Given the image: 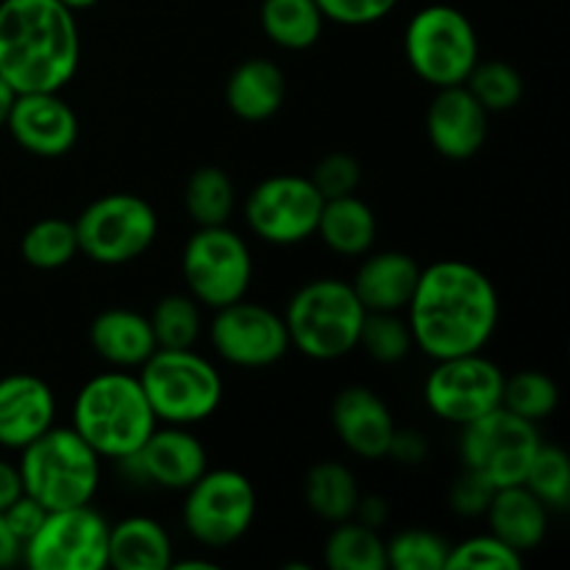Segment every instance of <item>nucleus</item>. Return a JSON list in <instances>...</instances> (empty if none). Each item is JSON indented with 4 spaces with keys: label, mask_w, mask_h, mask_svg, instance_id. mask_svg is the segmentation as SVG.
I'll use <instances>...</instances> for the list:
<instances>
[{
    "label": "nucleus",
    "mask_w": 570,
    "mask_h": 570,
    "mask_svg": "<svg viewBox=\"0 0 570 570\" xmlns=\"http://www.w3.org/2000/svg\"><path fill=\"white\" fill-rule=\"evenodd\" d=\"M148 321L159 348H193L200 334V312L193 295H165Z\"/></svg>",
    "instance_id": "obj_33"
},
{
    "label": "nucleus",
    "mask_w": 570,
    "mask_h": 570,
    "mask_svg": "<svg viewBox=\"0 0 570 570\" xmlns=\"http://www.w3.org/2000/svg\"><path fill=\"white\" fill-rule=\"evenodd\" d=\"M45 515H48V510H45L42 504H37V501H33L31 495H26V493H22L20 499L14 501V504L6 507V510H3L6 523H9L11 532L20 538L22 546H26V540L31 538V534L37 532L39 527H42Z\"/></svg>",
    "instance_id": "obj_42"
},
{
    "label": "nucleus",
    "mask_w": 570,
    "mask_h": 570,
    "mask_svg": "<svg viewBox=\"0 0 570 570\" xmlns=\"http://www.w3.org/2000/svg\"><path fill=\"white\" fill-rule=\"evenodd\" d=\"M523 484L543 501L549 510H566L570 501V462L560 445L540 443L534 451Z\"/></svg>",
    "instance_id": "obj_32"
},
{
    "label": "nucleus",
    "mask_w": 570,
    "mask_h": 570,
    "mask_svg": "<svg viewBox=\"0 0 570 570\" xmlns=\"http://www.w3.org/2000/svg\"><path fill=\"white\" fill-rule=\"evenodd\" d=\"M6 128L22 150L59 159L78 142V117L59 92H22L14 98Z\"/></svg>",
    "instance_id": "obj_16"
},
{
    "label": "nucleus",
    "mask_w": 570,
    "mask_h": 570,
    "mask_svg": "<svg viewBox=\"0 0 570 570\" xmlns=\"http://www.w3.org/2000/svg\"><path fill=\"white\" fill-rule=\"evenodd\" d=\"M81 61L76 14L59 0H0V76L17 95L61 92Z\"/></svg>",
    "instance_id": "obj_2"
},
{
    "label": "nucleus",
    "mask_w": 570,
    "mask_h": 570,
    "mask_svg": "<svg viewBox=\"0 0 570 570\" xmlns=\"http://www.w3.org/2000/svg\"><path fill=\"white\" fill-rule=\"evenodd\" d=\"M365 315L367 309L348 282L317 278L293 295L284 323L289 345L309 360L332 362L356 348Z\"/></svg>",
    "instance_id": "obj_5"
},
{
    "label": "nucleus",
    "mask_w": 570,
    "mask_h": 570,
    "mask_svg": "<svg viewBox=\"0 0 570 570\" xmlns=\"http://www.w3.org/2000/svg\"><path fill=\"white\" fill-rule=\"evenodd\" d=\"M399 0H317L323 17L340 26H371L384 20Z\"/></svg>",
    "instance_id": "obj_40"
},
{
    "label": "nucleus",
    "mask_w": 570,
    "mask_h": 570,
    "mask_svg": "<svg viewBox=\"0 0 570 570\" xmlns=\"http://www.w3.org/2000/svg\"><path fill=\"white\" fill-rule=\"evenodd\" d=\"M137 379L156 421L173 426L206 421L223 401L220 373L193 348H156Z\"/></svg>",
    "instance_id": "obj_6"
},
{
    "label": "nucleus",
    "mask_w": 570,
    "mask_h": 570,
    "mask_svg": "<svg viewBox=\"0 0 570 570\" xmlns=\"http://www.w3.org/2000/svg\"><path fill=\"white\" fill-rule=\"evenodd\" d=\"M488 518L490 532L521 554L538 549L549 532V507L527 484H510V488L495 490L488 507Z\"/></svg>",
    "instance_id": "obj_22"
},
{
    "label": "nucleus",
    "mask_w": 570,
    "mask_h": 570,
    "mask_svg": "<svg viewBox=\"0 0 570 570\" xmlns=\"http://www.w3.org/2000/svg\"><path fill=\"white\" fill-rule=\"evenodd\" d=\"M332 423L340 443L362 460L387 456L390 440L395 434V421L390 406L371 387L340 390L332 404Z\"/></svg>",
    "instance_id": "obj_19"
},
{
    "label": "nucleus",
    "mask_w": 570,
    "mask_h": 570,
    "mask_svg": "<svg viewBox=\"0 0 570 570\" xmlns=\"http://www.w3.org/2000/svg\"><path fill=\"white\" fill-rule=\"evenodd\" d=\"M287 95L284 70L271 59H248L226 81V104L239 120L262 122L276 115Z\"/></svg>",
    "instance_id": "obj_24"
},
{
    "label": "nucleus",
    "mask_w": 570,
    "mask_h": 570,
    "mask_svg": "<svg viewBox=\"0 0 570 570\" xmlns=\"http://www.w3.org/2000/svg\"><path fill=\"white\" fill-rule=\"evenodd\" d=\"M215 312L209 328L212 345L228 365L271 367L287 354V323L267 306L239 298Z\"/></svg>",
    "instance_id": "obj_15"
},
{
    "label": "nucleus",
    "mask_w": 570,
    "mask_h": 570,
    "mask_svg": "<svg viewBox=\"0 0 570 570\" xmlns=\"http://www.w3.org/2000/svg\"><path fill=\"white\" fill-rule=\"evenodd\" d=\"M495 488L488 482L484 476H479V473L473 471H462V476L454 479V484H451V493H449V501H451V510L460 512V515L465 518H476V515H484L490 507V499H493Z\"/></svg>",
    "instance_id": "obj_41"
},
{
    "label": "nucleus",
    "mask_w": 570,
    "mask_h": 570,
    "mask_svg": "<svg viewBox=\"0 0 570 570\" xmlns=\"http://www.w3.org/2000/svg\"><path fill=\"white\" fill-rule=\"evenodd\" d=\"M126 462L142 482L165 490H187L206 471V449L193 432L184 426L154 429L142 449Z\"/></svg>",
    "instance_id": "obj_18"
},
{
    "label": "nucleus",
    "mask_w": 570,
    "mask_h": 570,
    "mask_svg": "<svg viewBox=\"0 0 570 570\" xmlns=\"http://www.w3.org/2000/svg\"><path fill=\"white\" fill-rule=\"evenodd\" d=\"M404 53L412 70L432 87L465 83L479 61V37L460 9L445 3L426 6L410 20Z\"/></svg>",
    "instance_id": "obj_7"
},
{
    "label": "nucleus",
    "mask_w": 570,
    "mask_h": 570,
    "mask_svg": "<svg viewBox=\"0 0 570 570\" xmlns=\"http://www.w3.org/2000/svg\"><path fill=\"white\" fill-rule=\"evenodd\" d=\"M315 234L334 254L362 256L376 243V215L354 193L328 198L323 200Z\"/></svg>",
    "instance_id": "obj_26"
},
{
    "label": "nucleus",
    "mask_w": 570,
    "mask_h": 570,
    "mask_svg": "<svg viewBox=\"0 0 570 570\" xmlns=\"http://www.w3.org/2000/svg\"><path fill=\"white\" fill-rule=\"evenodd\" d=\"M557 393L554 379H549L540 371H521L515 376L504 379V393H501V406L515 415L527 417V421L540 423L557 410Z\"/></svg>",
    "instance_id": "obj_36"
},
{
    "label": "nucleus",
    "mask_w": 570,
    "mask_h": 570,
    "mask_svg": "<svg viewBox=\"0 0 570 570\" xmlns=\"http://www.w3.org/2000/svg\"><path fill=\"white\" fill-rule=\"evenodd\" d=\"M109 566L117 570H165L173 566V543L159 521L122 518L109 527Z\"/></svg>",
    "instance_id": "obj_25"
},
{
    "label": "nucleus",
    "mask_w": 570,
    "mask_h": 570,
    "mask_svg": "<svg viewBox=\"0 0 570 570\" xmlns=\"http://www.w3.org/2000/svg\"><path fill=\"white\" fill-rule=\"evenodd\" d=\"M178 570H189V568H206L212 570L215 568V562H200V560H184V562H176Z\"/></svg>",
    "instance_id": "obj_49"
},
{
    "label": "nucleus",
    "mask_w": 570,
    "mask_h": 570,
    "mask_svg": "<svg viewBox=\"0 0 570 570\" xmlns=\"http://www.w3.org/2000/svg\"><path fill=\"white\" fill-rule=\"evenodd\" d=\"M387 546V568L395 570H445L451 546L426 529H406Z\"/></svg>",
    "instance_id": "obj_37"
},
{
    "label": "nucleus",
    "mask_w": 570,
    "mask_h": 570,
    "mask_svg": "<svg viewBox=\"0 0 570 570\" xmlns=\"http://www.w3.org/2000/svg\"><path fill=\"white\" fill-rule=\"evenodd\" d=\"M410 328L432 360L476 354L499 323V293L479 267L443 259L421 271L410 301Z\"/></svg>",
    "instance_id": "obj_1"
},
{
    "label": "nucleus",
    "mask_w": 570,
    "mask_h": 570,
    "mask_svg": "<svg viewBox=\"0 0 570 570\" xmlns=\"http://www.w3.org/2000/svg\"><path fill=\"white\" fill-rule=\"evenodd\" d=\"M53 390L31 373H11L0 379V445L26 449L53 426Z\"/></svg>",
    "instance_id": "obj_20"
},
{
    "label": "nucleus",
    "mask_w": 570,
    "mask_h": 570,
    "mask_svg": "<svg viewBox=\"0 0 570 570\" xmlns=\"http://www.w3.org/2000/svg\"><path fill=\"white\" fill-rule=\"evenodd\" d=\"M159 426L137 376L100 373L89 379L72 404V429L109 460H128Z\"/></svg>",
    "instance_id": "obj_3"
},
{
    "label": "nucleus",
    "mask_w": 570,
    "mask_h": 570,
    "mask_svg": "<svg viewBox=\"0 0 570 570\" xmlns=\"http://www.w3.org/2000/svg\"><path fill=\"white\" fill-rule=\"evenodd\" d=\"M95 354L115 367H139L159 345L145 315L134 309H106L89 326Z\"/></svg>",
    "instance_id": "obj_23"
},
{
    "label": "nucleus",
    "mask_w": 570,
    "mask_h": 570,
    "mask_svg": "<svg viewBox=\"0 0 570 570\" xmlns=\"http://www.w3.org/2000/svg\"><path fill=\"white\" fill-rule=\"evenodd\" d=\"M323 195L304 176H271L250 189L245 220L271 245H298L317 232Z\"/></svg>",
    "instance_id": "obj_14"
},
{
    "label": "nucleus",
    "mask_w": 570,
    "mask_h": 570,
    "mask_svg": "<svg viewBox=\"0 0 570 570\" xmlns=\"http://www.w3.org/2000/svg\"><path fill=\"white\" fill-rule=\"evenodd\" d=\"M356 345L365 348L371 360L382 362V365H395L410 354L415 340H412L410 323L401 321L399 312H367Z\"/></svg>",
    "instance_id": "obj_34"
},
{
    "label": "nucleus",
    "mask_w": 570,
    "mask_h": 570,
    "mask_svg": "<svg viewBox=\"0 0 570 570\" xmlns=\"http://www.w3.org/2000/svg\"><path fill=\"white\" fill-rule=\"evenodd\" d=\"M354 518L371 529H382L390 518V507L382 495H360L354 507Z\"/></svg>",
    "instance_id": "obj_44"
},
{
    "label": "nucleus",
    "mask_w": 570,
    "mask_h": 570,
    "mask_svg": "<svg viewBox=\"0 0 570 570\" xmlns=\"http://www.w3.org/2000/svg\"><path fill=\"white\" fill-rule=\"evenodd\" d=\"M488 115L465 83L440 87L426 111L429 142L445 159H471L488 139Z\"/></svg>",
    "instance_id": "obj_17"
},
{
    "label": "nucleus",
    "mask_w": 570,
    "mask_h": 570,
    "mask_svg": "<svg viewBox=\"0 0 570 570\" xmlns=\"http://www.w3.org/2000/svg\"><path fill=\"white\" fill-rule=\"evenodd\" d=\"M501 393H504V371L482 356V351L438 360L423 387L429 410L440 421L454 426H468L493 412L495 406H501Z\"/></svg>",
    "instance_id": "obj_13"
},
{
    "label": "nucleus",
    "mask_w": 570,
    "mask_h": 570,
    "mask_svg": "<svg viewBox=\"0 0 570 570\" xmlns=\"http://www.w3.org/2000/svg\"><path fill=\"white\" fill-rule=\"evenodd\" d=\"M523 566V554L507 546L504 540L490 534L465 540L460 546H451L445 570H515Z\"/></svg>",
    "instance_id": "obj_38"
},
{
    "label": "nucleus",
    "mask_w": 570,
    "mask_h": 570,
    "mask_svg": "<svg viewBox=\"0 0 570 570\" xmlns=\"http://www.w3.org/2000/svg\"><path fill=\"white\" fill-rule=\"evenodd\" d=\"M256 518V490L239 471H204L187 488L184 527L209 549H228L245 538Z\"/></svg>",
    "instance_id": "obj_9"
},
{
    "label": "nucleus",
    "mask_w": 570,
    "mask_h": 570,
    "mask_svg": "<svg viewBox=\"0 0 570 570\" xmlns=\"http://www.w3.org/2000/svg\"><path fill=\"white\" fill-rule=\"evenodd\" d=\"M20 495H22L20 471H17V465H11V462L0 460V512H3L6 507L14 504Z\"/></svg>",
    "instance_id": "obj_45"
},
{
    "label": "nucleus",
    "mask_w": 570,
    "mask_h": 570,
    "mask_svg": "<svg viewBox=\"0 0 570 570\" xmlns=\"http://www.w3.org/2000/svg\"><path fill=\"white\" fill-rule=\"evenodd\" d=\"M22 259L37 271H59L70 265L78 254L76 226L59 217H45L37 220L26 234H22Z\"/></svg>",
    "instance_id": "obj_31"
},
{
    "label": "nucleus",
    "mask_w": 570,
    "mask_h": 570,
    "mask_svg": "<svg viewBox=\"0 0 570 570\" xmlns=\"http://www.w3.org/2000/svg\"><path fill=\"white\" fill-rule=\"evenodd\" d=\"M315 184L323 200L340 198V195H351L362 181V167L354 156L348 154H328L315 165V173L309 178Z\"/></svg>",
    "instance_id": "obj_39"
},
{
    "label": "nucleus",
    "mask_w": 570,
    "mask_h": 570,
    "mask_svg": "<svg viewBox=\"0 0 570 570\" xmlns=\"http://www.w3.org/2000/svg\"><path fill=\"white\" fill-rule=\"evenodd\" d=\"M460 451L468 471L488 479L495 490L523 484L534 451L543 443L538 423L515 415V412L495 406L479 421L462 426Z\"/></svg>",
    "instance_id": "obj_10"
},
{
    "label": "nucleus",
    "mask_w": 570,
    "mask_h": 570,
    "mask_svg": "<svg viewBox=\"0 0 570 570\" xmlns=\"http://www.w3.org/2000/svg\"><path fill=\"white\" fill-rule=\"evenodd\" d=\"M323 560L332 570H387V546L376 529L348 518L328 534Z\"/></svg>",
    "instance_id": "obj_29"
},
{
    "label": "nucleus",
    "mask_w": 570,
    "mask_h": 570,
    "mask_svg": "<svg viewBox=\"0 0 570 570\" xmlns=\"http://www.w3.org/2000/svg\"><path fill=\"white\" fill-rule=\"evenodd\" d=\"M78 250L98 265H126L139 259L159 234L154 206L131 193H111L92 200L78 215Z\"/></svg>",
    "instance_id": "obj_8"
},
{
    "label": "nucleus",
    "mask_w": 570,
    "mask_h": 570,
    "mask_svg": "<svg viewBox=\"0 0 570 570\" xmlns=\"http://www.w3.org/2000/svg\"><path fill=\"white\" fill-rule=\"evenodd\" d=\"M22 560V543L6 523L3 512H0V568H11Z\"/></svg>",
    "instance_id": "obj_46"
},
{
    "label": "nucleus",
    "mask_w": 570,
    "mask_h": 570,
    "mask_svg": "<svg viewBox=\"0 0 570 570\" xmlns=\"http://www.w3.org/2000/svg\"><path fill=\"white\" fill-rule=\"evenodd\" d=\"M387 456H393L401 465H421L429 456V443L421 432L415 429H395L393 440H390Z\"/></svg>",
    "instance_id": "obj_43"
},
{
    "label": "nucleus",
    "mask_w": 570,
    "mask_h": 570,
    "mask_svg": "<svg viewBox=\"0 0 570 570\" xmlns=\"http://www.w3.org/2000/svg\"><path fill=\"white\" fill-rule=\"evenodd\" d=\"M22 493L48 512L83 507L100 484V454L72 426H50L20 449Z\"/></svg>",
    "instance_id": "obj_4"
},
{
    "label": "nucleus",
    "mask_w": 570,
    "mask_h": 570,
    "mask_svg": "<svg viewBox=\"0 0 570 570\" xmlns=\"http://www.w3.org/2000/svg\"><path fill=\"white\" fill-rule=\"evenodd\" d=\"M181 273L198 304L220 309L248 293L254 262L239 234L226 226H200L181 256Z\"/></svg>",
    "instance_id": "obj_11"
},
{
    "label": "nucleus",
    "mask_w": 570,
    "mask_h": 570,
    "mask_svg": "<svg viewBox=\"0 0 570 570\" xmlns=\"http://www.w3.org/2000/svg\"><path fill=\"white\" fill-rule=\"evenodd\" d=\"M423 267L401 250H382L356 271L354 293L367 312H401L410 306Z\"/></svg>",
    "instance_id": "obj_21"
},
{
    "label": "nucleus",
    "mask_w": 570,
    "mask_h": 570,
    "mask_svg": "<svg viewBox=\"0 0 570 570\" xmlns=\"http://www.w3.org/2000/svg\"><path fill=\"white\" fill-rule=\"evenodd\" d=\"M31 570H100L109 566V523L89 504L48 512L22 546Z\"/></svg>",
    "instance_id": "obj_12"
},
{
    "label": "nucleus",
    "mask_w": 570,
    "mask_h": 570,
    "mask_svg": "<svg viewBox=\"0 0 570 570\" xmlns=\"http://www.w3.org/2000/svg\"><path fill=\"white\" fill-rule=\"evenodd\" d=\"M304 495L306 504L317 518L340 523L354 518V507L360 501V484H356V476L343 462H317L306 473Z\"/></svg>",
    "instance_id": "obj_28"
},
{
    "label": "nucleus",
    "mask_w": 570,
    "mask_h": 570,
    "mask_svg": "<svg viewBox=\"0 0 570 570\" xmlns=\"http://www.w3.org/2000/svg\"><path fill=\"white\" fill-rule=\"evenodd\" d=\"M14 98H17V92L9 87V81L0 76V128H3L6 120H9V111H11V106H14Z\"/></svg>",
    "instance_id": "obj_47"
},
{
    "label": "nucleus",
    "mask_w": 570,
    "mask_h": 570,
    "mask_svg": "<svg viewBox=\"0 0 570 570\" xmlns=\"http://www.w3.org/2000/svg\"><path fill=\"white\" fill-rule=\"evenodd\" d=\"M465 87L488 111H510L523 98V78L507 61H476Z\"/></svg>",
    "instance_id": "obj_35"
},
{
    "label": "nucleus",
    "mask_w": 570,
    "mask_h": 570,
    "mask_svg": "<svg viewBox=\"0 0 570 570\" xmlns=\"http://www.w3.org/2000/svg\"><path fill=\"white\" fill-rule=\"evenodd\" d=\"M234 204H237V193H234L232 178L220 167H198L193 176L187 178L184 187V206H187L189 217L200 226H226L228 217L234 215Z\"/></svg>",
    "instance_id": "obj_30"
},
{
    "label": "nucleus",
    "mask_w": 570,
    "mask_h": 570,
    "mask_svg": "<svg viewBox=\"0 0 570 570\" xmlns=\"http://www.w3.org/2000/svg\"><path fill=\"white\" fill-rule=\"evenodd\" d=\"M259 20L273 45L306 50L321 39L326 17L317 0H262Z\"/></svg>",
    "instance_id": "obj_27"
},
{
    "label": "nucleus",
    "mask_w": 570,
    "mask_h": 570,
    "mask_svg": "<svg viewBox=\"0 0 570 570\" xmlns=\"http://www.w3.org/2000/svg\"><path fill=\"white\" fill-rule=\"evenodd\" d=\"M61 6H67V9L76 14V11H83V9H92V6H98L100 0H59Z\"/></svg>",
    "instance_id": "obj_48"
}]
</instances>
